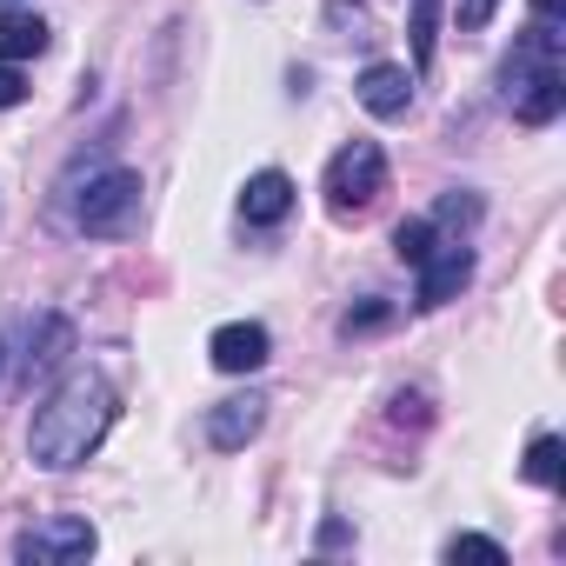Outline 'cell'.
Listing matches in <instances>:
<instances>
[{
    "label": "cell",
    "mask_w": 566,
    "mask_h": 566,
    "mask_svg": "<svg viewBox=\"0 0 566 566\" xmlns=\"http://www.w3.org/2000/svg\"><path fill=\"white\" fill-rule=\"evenodd\" d=\"M41 48H48V21L41 14H21V8L0 14V61H34Z\"/></svg>",
    "instance_id": "11"
},
{
    "label": "cell",
    "mask_w": 566,
    "mask_h": 566,
    "mask_svg": "<svg viewBox=\"0 0 566 566\" xmlns=\"http://www.w3.org/2000/svg\"><path fill=\"white\" fill-rule=\"evenodd\" d=\"M394 420H400V427H407V420L427 427V394H394Z\"/></svg>",
    "instance_id": "18"
},
{
    "label": "cell",
    "mask_w": 566,
    "mask_h": 566,
    "mask_svg": "<svg viewBox=\"0 0 566 566\" xmlns=\"http://www.w3.org/2000/svg\"><path fill=\"white\" fill-rule=\"evenodd\" d=\"M114 413H120V407H114L107 374H94V367L67 374V380L34 407V427H28V453H34V467H48V473L81 467V460L107 440Z\"/></svg>",
    "instance_id": "1"
},
{
    "label": "cell",
    "mask_w": 566,
    "mask_h": 566,
    "mask_svg": "<svg viewBox=\"0 0 566 566\" xmlns=\"http://www.w3.org/2000/svg\"><path fill=\"white\" fill-rule=\"evenodd\" d=\"M28 101V81H21V67L8 61V67H0V107H21Z\"/></svg>",
    "instance_id": "19"
},
{
    "label": "cell",
    "mask_w": 566,
    "mask_h": 566,
    "mask_svg": "<svg viewBox=\"0 0 566 566\" xmlns=\"http://www.w3.org/2000/svg\"><path fill=\"white\" fill-rule=\"evenodd\" d=\"M67 354H74V327H67L61 314H41V334L28 340V367H21V374H28V380H34V374H54Z\"/></svg>",
    "instance_id": "10"
},
{
    "label": "cell",
    "mask_w": 566,
    "mask_h": 566,
    "mask_svg": "<svg viewBox=\"0 0 566 566\" xmlns=\"http://www.w3.org/2000/svg\"><path fill=\"white\" fill-rule=\"evenodd\" d=\"M0 367H8V347H0Z\"/></svg>",
    "instance_id": "20"
},
{
    "label": "cell",
    "mask_w": 566,
    "mask_h": 566,
    "mask_svg": "<svg viewBox=\"0 0 566 566\" xmlns=\"http://www.w3.org/2000/svg\"><path fill=\"white\" fill-rule=\"evenodd\" d=\"M0 8H14V0H0Z\"/></svg>",
    "instance_id": "21"
},
{
    "label": "cell",
    "mask_w": 566,
    "mask_h": 566,
    "mask_svg": "<svg viewBox=\"0 0 566 566\" xmlns=\"http://www.w3.org/2000/svg\"><path fill=\"white\" fill-rule=\"evenodd\" d=\"M260 420H266V400H260V394H240V400H220V407L207 413V440H213L220 453H233V447H247V440L260 433Z\"/></svg>",
    "instance_id": "9"
},
{
    "label": "cell",
    "mask_w": 566,
    "mask_h": 566,
    "mask_svg": "<svg viewBox=\"0 0 566 566\" xmlns=\"http://www.w3.org/2000/svg\"><path fill=\"white\" fill-rule=\"evenodd\" d=\"M520 473H526L533 486H559V480H566V447H559L553 433H539V440L526 447V460H520Z\"/></svg>",
    "instance_id": "12"
},
{
    "label": "cell",
    "mask_w": 566,
    "mask_h": 566,
    "mask_svg": "<svg viewBox=\"0 0 566 566\" xmlns=\"http://www.w3.org/2000/svg\"><path fill=\"white\" fill-rule=\"evenodd\" d=\"M266 354H273V340H266L260 321H227V327L207 340V360H213L220 374H260Z\"/></svg>",
    "instance_id": "6"
},
{
    "label": "cell",
    "mask_w": 566,
    "mask_h": 566,
    "mask_svg": "<svg viewBox=\"0 0 566 566\" xmlns=\"http://www.w3.org/2000/svg\"><path fill=\"white\" fill-rule=\"evenodd\" d=\"M433 28H440V0H413V21H407V34H413V67H420V74L433 67V41H440Z\"/></svg>",
    "instance_id": "13"
},
{
    "label": "cell",
    "mask_w": 566,
    "mask_h": 566,
    "mask_svg": "<svg viewBox=\"0 0 566 566\" xmlns=\"http://www.w3.org/2000/svg\"><path fill=\"white\" fill-rule=\"evenodd\" d=\"M354 94H360V107H367L374 120H400V114L413 107V74L394 67V61H374V67L354 81Z\"/></svg>",
    "instance_id": "7"
},
{
    "label": "cell",
    "mask_w": 566,
    "mask_h": 566,
    "mask_svg": "<svg viewBox=\"0 0 566 566\" xmlns=\"http://www.w3.org/2000/svg\"><path fill=\"white\" fill-rule=\"evenodd\" d=\"M387 321H394V307H387V301H367V307H347V314H340V334H347V340H354V334H380Z\"/></svg>",
    "instance_id": "15"
},
{
    "label": "cell",
    "mask_w": 566,
    "mask_h": 566,
    "mask_svg": "<svg viewBox=\"0 0 566 566\" xmlns=\"http://www.w3.org/2000/svg\"><path fill=\"white\" fill-rule=\"evenodd\" d=\"M94 546H101V533H94L87 520L54 513V520L28 526V533L14 539V559H21V566H74V559H87Z\"/></svg>",
    "instance_id": "4"
},
{
    "label": "cell",
    "mask_w": 566,
    "mask_h": 566,
    "mask_svg": "<svg viewBox=\"0 0 566 566\" xmlns=\"http://www.w3.org/2000/svg\"><path fill=\"white\" fill-rule=\"evenodd\" d=\"M140 174L134 167H107V174H94L87 187H81V200H74V220H81V233H94V240H127L134 227H140Z\"/></svg>",
    "instance_id": "2"
},
{
    "label": "cell",
    "mask_w": 566,
    "mask_h": 566,
    "mask_svg": "<svg viewBox=\"0 0 566 566\" xmlns=\"http://www.w3.org/2000/svg\"><path fill=\"white\" fill-rule=\"evenodd\" d=\"M394 253H400L407 266H420V260L433 253V220H400V227H394Z\"/></svg>",
    "instance_id": "14"
},
{
    "label": "cell",
    "mask_w": 566,
    "mask_h": 566,
    "mask_svg": "<svg viewBox=\"0 0 566 566\" xmlns=\"http://www.w3.org/2000/svg\"><path fill=\"white\" fill-rule=\"evenodd\" d=\"M240 213L253 220V227H280L294 213V180L280 174V167H260L247 187H240Z\"/></svg>",
    "instance_id": "8"
},
{
    "label": "cell",
    "mask_w": 566,
    "mask_h": 566,
    "mask_svg": "<svg viewBox=\"0 0 566 566\" xmlns=\"http://www.w3.org/2000/svg\"><path fill=\"white\" fill-rule=\"evenodd\" d=\"M447 559H493V566H500V559H506V546H500V539H486V533H453V539H447Z\"/></svg>",
    "instance_id": "16"
},
{
    "label": "cell",
    "mask_w": 566,
    "mask_h": 566,
    "mask_svg": "<svg viewBox=\"0 0 566 566\" xmlns=\"http://www.w3.org/2000/svg\"><path fill=\"white\" fill-rule=\"evenodd\" d=\"M493 8H500V0H460V14H453V21H460V34H480V28L493 21Z\"/></svg>",
    "instance_id": "17"
},
{
    "label": "cell",
    "mask_w": 566,
    "mask_h": 566,
    "mask_svg": "<svg viewBox=\"0 0 566 566\" xmlns=\"http://www.w3.org/2000/svg\"><path fill=\"white\" fill-rule=\"evenodd\" d=\"M380 193H387V154L374 140H347L327 160V200H334V213H360Z\"/></svg>",
    "instance_id": "3"
},
{
    "label": "cell",
    "mask_w": 566,
    "mask_h": 566,
    "mask_svg": "<svg viewBox=\"0 0 566 566\" xmlns=\"http://www.w3.org/2000/svg\"><path fill=\"white\" fill-rule=\"evenodd\" d=\"M467 280H473V247H460V240H453V247H440V253H427V260H420L413 307H427V314H433V307H447V301L467 287Z\"/></svg>",
    "instance_id": "5"
}]
</instances>
